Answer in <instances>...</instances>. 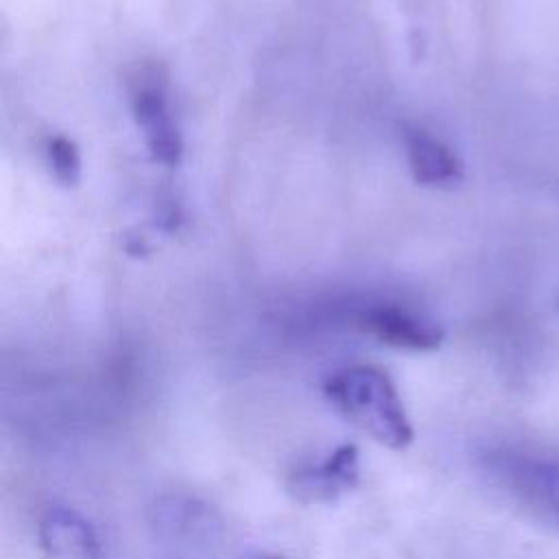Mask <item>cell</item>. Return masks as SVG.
Masks as SVG:
<instances>
[{
  "instance_id": "obj_7",
  "label": "cell",
  "mask_w": 559,
  "mask_h": 559,
  "mask_svg": "<svg viewBox=\"0 0 559 559\" xmlns=\"http://www.w3.org/2000/svg\"><path fill=\"white\" fill-rule=\"evenodd\" d=\"M37 539L50 559H103V542L94 524L66 504H52L41 513Z\"/></svg>"
},
{
  "instance_id": "obj_3",
  "label": "cell",
  "mask_w": 559,
  "mask_h": 559,
  "mask_svg": "<svg viewBox=\"0 0 559 559\" xmlns=\"http://www.w3.org/2000/svg\"><path fill=\"white\" fill-rule=\"evenodd\" d=\"M131 105L151 157L168 168L177 166L183 155V140L168 107L166 81L157 76L155 68L142 72L135 81Z\"/></svg>"
},
{
  "instance_id": "obj_4",
  "label": "cell",
  "mask_w": 559,
  "mask_h": 559,
  "mask_svg": "<svg viewBox=\"0 0 559 559\" xmlns=\"http://www.w3.org/2000/svg\"><path fill=\"white\" fill-rule=\"evenodd\" d=\"M360 480V454L354 443L332 448L321 459L297 465L288 478V493L301 504L334 502Z\"/></svg>"
},
{
  "instance_id": "obj_8",
  "label": "cell",
  "mask_w": 559,
  "mask_h": 559,
  "mask_svg": "<svg viewBox=\"0 0 559 559\" xmlns=\"http://www.w3.org/2000/svg\"><path fill=\"white\" fill-rule=\"evenodd\" d=\"M402 140L411 175L417 183L430 188H454L463 181L461 159L430 131L419 124H404Z\"/></svg>"
},
{
  "instance_id": "obj_6",
  "label": "cell",
  "mask_w": 559,
  "mask_h": 559,
  "mask_svg": "<svg viewBox=\"0 0 559 559\" xmlns=\"http://www.w3.org/2000/svg\"><path fill=\"white\" fill-rule=\"evenodd\" d=\"M151 524L162 539L186 546H207L221 533L216 511L190 493L159 496L151 504Z\"/></svg>"
},
{
  "instance_id": "obj_1",
  "label": "cell",
  "mask_w": 559,
  "mask_h": 559,
  "mask_svg": "<svg viewBox=\"0 0 559 559\" xmlns=\"http://www.w3.org/2000/svg\"><path fill=\"white\" fill-rule=\"evenodd\" d=\"M328 402L349 424L391 450L413 443V426L404 402L389 378L376 365H345L323 380Z\"/></svg>"
},
{
  "instance_id": "obj_5",
  "label": "cell",
  "mask_w": 559,
  "mask_h": 559,
  "mask_svg": "<svg viewBox=\"0 0 559 559\" xmlns=\"http://www.w3.org/2000/svg\"><path fill=\"white\" fill-rule=\"evenodd\" d=\"M358 328L397 349L430 352L443 343V328L437 321L400 304L367 306L358 314Z\"/></svg>"
},
{
  "instance_id": "obj_9",
  "label": "cell",
  "mask_w": 559,
  "mask_h": 559,
  "mask_svg": "<svg viewBox=\"0 0 559 559\" xmlns=\"http://www.w3.org/2000/svg\"><path fill=\"white\" fill-rule=\"evenodd\" d=\"M46 157H48V166L59 183L70 188L81 181V153L70 138H66L61 133L50 135L46 140Z\"/></svg>"
},
{
  "instance_id": "obj_2",
  "label": "cell",
  "mask_w": 559,
  "mask_h": 559,
  "mask_svg": "<svg viewBox=\"0 0 559 559\" xmlns=\"http://www.w3.org/2000/svg\"><path fill=\"white\" fill-rule=\"evenodd\" d=\"M480 467L522 507L559 528V461L513 448H489L480 454Z\"/></svg>"
},
{
  "instance_id": "obj_10",
  "label": "cell",
  "mask_w": 559,
  "mask_h": 559,
  "mask_svg": "<svg viewBox=\"0 0 559 559\" xmlns=\"http://www.w3.org/2000/svg\"><path fill=\"white\" fill-rule=\"evenodd\" d=\"M238 559H286V557H282L277 552H269V550H251V552H245Z\"/></svg>"
}]
</instances>
